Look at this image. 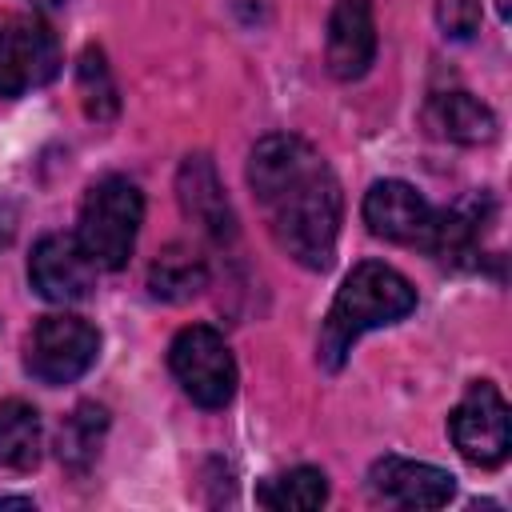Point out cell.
<instances>
[{
	"label": "cell",
	"instance_id": "obj_15",
	"mask_svg": "<svg viewBox=\"0 0 512 512\" xmlns=\"http://www.w3.org/2000/svg\"><path fill=\"white\" fill-rule=\"evenodd\" d=\"M104 432H108V412L100 404H76L72 416H64L60 436H56L60 464H68L72 472H88L92 460L100 456Z\"/></svg>",
	"mask_w": 512,
	"mask_h": 512
},
{
	"label": "cell",
	"instance_id": "obj_22",
	"mask_svg": "<svg viewBox=\"0 0 512 512\" xmlns=\"http://www.w3.org/2000/svg\"><path fill=\"white\" fill-rule=\"evenodd\" d=\"M8 240V224H4V212H0V244Z\"/></svg>",
	"mask_w": 512,
	"mask_h": 512
},
{
	"label": "cell",
	"instance_id": "obj_13",
	"mask_svg": "<svg viewBox=\"0 0 512 512\" xmlns=\"http://www.w3.org/2000/svg\"><path fill=\"white\" fill-rule=\"evenodd\" d=\"M424 120L440 140H452V144H488L496 136L492 108L468 92H436L424 108Z\"/></svg>",
	"mask_w": 512,
	"mask_h": 512
},
{
	"label": "cell",
	"instance_id": "obj_5",
	"mask_svg": "<svg viewBox=\"0 0 512 512\" xmlns=\"http://www.w3.org/2000/svg\"><path fill=\"white\" fill-rule=\"evenodd\" d=\"M100 352V332L72 312H52L44 320H36L32 336H28V352L24 364L40 384H72L80 380Z\"/></svg>",
	"mask_w": 512,
	"mask_h": 512
},
{
	"label": "cell",
	"instance_id": "obj_16",
	"mask_svg": "<svg viewBox=\"0 0 512 512\" xmlns=\"http://www.w3.org/2000/svg\"><path fill=\"white\" fill-rule=\"evenodd\" d=\"M256 500L272 512H312L328 500V476L320 468L300 464V468H288V472L264 480L256 488Z\"/></svg>",
	"mask_w": 512,
	"mask_h": 512
},
{
	"label": "cell",
	"instance_id": "obj_2",
	"mask_svg": "<svg viewBox=\"0 0 512 512\" xmlns=\"http://www.w3.org/2000/svg\"><path fill=\"white\" fill-rule=\"evenodd\" d=\"M416 308V288L408 284V276H400L396 268L380 264V260H364L356 264L328 316H324V328H320V364L328 372H336L344 364V356L352 352V344L372 332V328H384V324H396L404 320L408 312Z\"/></svg>",
	"mask_w": 512,
	"mask_h": 512
},
{
	"label": "cell",
	"instance_id": "obj_12",
	"mask_svg": "<svg viewBox=\"0 0 512 512\" xmlns=\"http://www.w3.org/2000/svg\"><path fill=\"white\" fill-rule=\"evenodd\" d=\"M180 208L188 220H196L212 240H232L236 236V216L224 196V184L216 176V164L208 156H188L176 176Z\"/></svg>",
	"mask_w": 512,
	"mask_h": 512
},
{
	"label": "cell",
	"instance_id": "obj_20",
	"mask_svg": "<svg viewBox=\"0 0 512 512\" xmlns=\"http://www.w3.org/2000/svg\"><path fill=\"white\" fill-rule=\"evenodd\" d=\"M0 508H36L28 496H0Z\"/></svg>",
	"mask_w": 512,
	"mask_h": 512
},
{
	"label": "cell",
	"instance_id": "obj_10",
	"mask_svg": "<svg viewBox=\"0 0 512 512\" xmlns=\"http://www.w3.org/2000/svg\"><path fill=\"white\" fill-rule=\"evenodd\" d=\"M372 492L400 504V508H444L456 492V476L448 468L424 464V460H404V456H384L368 472Z\"/></svg>",
	"mask_w": 512,
	"mask_h": 512
},
{
	"label": "cell",
	"instance_id": "obj_14",
	"mask_svg": "<svg viewBox=\"0 0 512 512\" xmlns=\"http://www.w3.org/2000/svg\"><path fill=\"white\" fill-rule=\"evenodd\" d=\"M40 448H44L40 412L28 400H4L0 404V464L28 472L40 464Z\"/></svg>",
	"mask_w": 512,
	"mask_h": 512
},
{
	"label": "cell",
	"instance_id": "obj_19",
	"mask_svg": "<svg viewBox=\"0 0 512 512\" xmlns=\"http://www.w3.org/2000/svg\"><path fill=\"white\" fill-rule=\"evenodd\" d=\"M480 0H436V24L448 40H472L480 32Z\"/></svg>",
	"mask_w": 512,
	"mask_h": 512
},
{
	"label": "cell",
	"instance_id": "obj_9",
	"mask_svg": "<svg viewBox=\"0 0 512 512\" xmlns=\"http://www.w3.org/2000/svg\"><path fill=\"white\" fill-rule=\"evenodd\" d=\"M28 280H32V288L44 300H52V304H76V300H84L92 292L96 264L80 248L76 236L52 232V236L36 240V248L28 256Z\"/></svg>",
	"mask_w": 512,
	"mask_h": 512
},
{
	"label": "cell",
	"instance_id": "obj_8",
	"mask_svg": "<svg viewBox=\"0 0 512 512\" xmlns=\"http://www.w3.org/2000/svg\"><path fill=\"white\" fill-rule=\"evenodd\" d=\"M436 208L404 180H376L364 196V224L372 236L408 244V248H432L436 236Z\"/></svg>",
	"mask_w": 512,
	"mask_h": 512
},
{
	"label": "cell",
	"instance_id": "obj_18",
	"mask_svg": "<svg viewBox=\"0 0 512 512\" xmlns=\"http://www.w3.org/2000/svg\"><path fill=\"white\" fill-rule=\"evenodd\" d=\"M76 84H80V96H84V108L92 120H108L116 116V84H112V72L104 64V52L100 48H84L80 56V68H76Z\"/></svg>",
	"mask_w": 512,
	"mask_h": 512
},
{
	"label": "cell",
	"instance_id": "obj_21",
	"mask_svg": "<svg viewBox=\"0 0 512 512\" xmlns=\"http://www.w3.org/2000/svg\"><path fill=\"white\" fill-rule=\"evenodd\" d=\"M28 4H32V8H64L68 0H28Z\"/></svg>",
	"mask_w": 512,
	"mask_h": 512
},
{
	"label": "cell",
	"instance_id": "obj_4",
	"mask_svg": "<svg viewBox=\"0 0 512 512\" xmlns=\"http://www.w3.org/2000/svg\"><path fill=\"white\" fill-rule=\"evenodd\" d=\"M168 368L184 396L200 408H224L236 396V360L224 336L208 324H188L168 348Z\"/></svg>",
	"mask_w": 512,
	"mask_h": 512
},
{
	"label": "cell",
	"instance_id": "obj_7",
	"mask_svg": "<svg viewBox=\"0 0 512 512\" xmlns=\"http://www.w3.org/2000/svg\"><path fill=\"white\" fill-rule=\"evenodd\" d=\"M60 72V44L36 16L0 20V96H24Z\"/></svg>",
	"mask_w": 512,
	"mask_h": 512
},
{
	"label": "cell",
	"instance_id": "obj_6",
	"mask_svg": "<svg viewBox=\"0 0 512 512\" xmlns=\"http://www.w3.org/2000/svg\"><path fill=\"white\" fill-rule=\"evenodd\" d=\"M448 432H452L456 452L468 464H476V468L504 464L508 460V448H512V416H508V404L496 392V384L476 380L464 392V400L452 408Z\"/></svg>",
	"mask_w": 512,
	"mask_h": 512
},
{
	"label": "cell",
	"instance_id": "obj_11",
	"mask_svg": "<svg viewBox=\"0 0 512 512\" xmlns=\"http://www.w3.org/2000/svg\"><path fill=\"white\" fill-rule=\"evenodd\" d=\"M328 72L336 80H360L376 60L372 0H336L328 16Z\"/></svg>",
	"mask_w": 512,
	"mask_h": 512
},
{
	"label": "cell",
	"instance_id": "obj_17",
	"mask_svg": "<svg viewBox=\"0 0 512 512\" xmlns=\"http://www.w3.org/2000/svg\"><path fill=\"white\" fill-rule=\"evenodd\" d=\"M204 284H208V268H204V260H200L196 252L180 248V244L164 248L160 260H156L152 272H148V288H152V296H160V300H168V304L192 300Z\"/></svg>",
	"mask_w": 512,
	"mask_h": 512
},
{
	"label": "cell",
	"instance_id": "obj_1",
	"mask_svg": "<svg viewBox=\"0 0 512 512\" xmlns=\"http://www.w3.org/2000/svg\"><path fill=\"white\" fill-rule=\"evenodd\" d=\"M248 184L276 244L308 272H324L336 256L344 196L328 160L292 132L264 136L248 156Z\"/></svg>",
	"mask_w": 512,
	"mask_h": 512
},
{
	"label": "cell",
	"instance_id": "obj_3",
	"mask_svg": "<svg viewBox=\"0 0 512 512\" xmlns=\"http://www.w3.org/2000/svg\"><path fill=\"white\" fill-rule=\"evenodd\" d=\"M140 220H144V196L128 176H104L88 188L84 204H80V224H76V240L80 248L92 256L96 268H124L136 236H140Z\"/></svg>",
	"mask_w": 512,
	"mask_h": 512
}]
</instances>
